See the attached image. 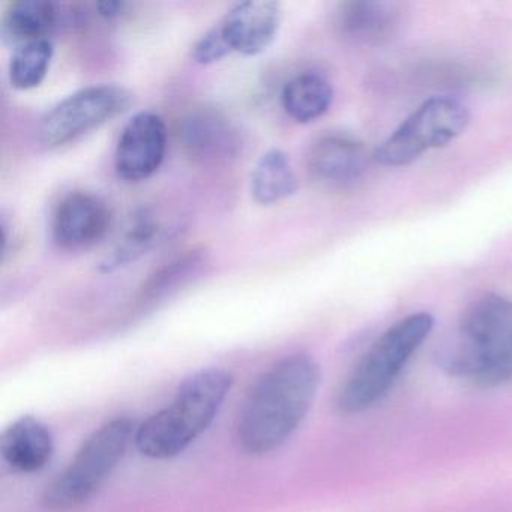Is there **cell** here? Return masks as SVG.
I'll return each instance as SVG.
<instances>
[{
    "label": "cell",
    "mask_w": 512,
    "mask_h": 512,
    "mask_svg": "<svg viewBox=\"0 0 512 512\" xmlns=\"http://www.w3.org/2000/svg\"><path fill=\"white\" fill-rule=\"evenodd\" d=\"M49 40L34 41L14 50L10 62V82L19 91H31L46 80L53 59Z\"/></svg>",
    "instance_id": "obj_19"
},
{
    "label": "cell",
    "mask_w": 512,
    "mask_h": 512,
    "mask_svg": "<svg viewBox=\"0 0 512 512\" xmlns=\"http://www.w3.org/2000/svg\"><path fill=\"white\" fill-rule=\"evenodd\" d=\"M469 122V110L460 101L431 98L382 143L374 158L382 166H407L425 152L443 148L457 139Z\"/></svg>",
    "instance_id": "obj_6"
},
{
    "label": "cell",
    "mask_w": 512,
    "mask_h": 512,
    "mask_svg": "<svg viewBox=\"0 0 512 512\" xmlns=\"http://www.w3.org/2000/svg\"><path fill=\"white\" fill-rule=\"evenodd\" d=\"M322 371L307 353L280 359L254 383L239 413L238 442L247 454L280 448L310 412Z\"/></svg>",
    "instance_id": "obj_1"
},
{
    "label": "cell",
    "mask_w": 512,
    "mask_h": 512,
    "mask_svg": "<svg viewBox=\"0 0 512 512\" xmlns=\"http://www.w3.org/2000/svg\"><path fill=\"white\" fill-rule=\"evenodd\" d=\"M434 328L430 313H415L386 329L361 356L335 397L340 415H358L379 403Z\"/></svg>",
    "instance_id": "obj_4"
},
{
    "label": "cell",
    "mask_w": 512,
    "mask_h": 512,
    "mask_svg": "<svg viewBox=\"0 0 512 512\" xmlns=\"http://www.w3.org/2000/svg\"><path fill=\"white\" fill-rule=\"evenodd\" d=\"M133 103L130 91L116 85L91 86L53 107L40 124L38 136L46 148H59L101 127Z\"/></svg>",
    "instance_id": "obj_7"
},
{
    "label": "cell",
    "mask_w": 512,
    "mask_h": 512,
    "mask_svg": "<svg viewBox=\"0 0 512 512\" xmlns=\"http://www.w3.org/2000/svg\"><path fill=\"white\" fill-rule=\"evenodd\" d=\"M110 224L112 212L101 197L74 191L56 208L53 239L64 250H88L106 238Z\"/></svg>",
    "instance_id": "obj_9"
},
{
    "label": "cell",
    "mask_w": 512,
    "mask_h": 512,
    "mask_svg": "<svg viewBox=\"0 0 512 512\" xmlns=\"http://www.w3.org/2000/svg\"><path fill=\"white\" fill-rule=\"evenodd\" d=\"M401 22L403 11L392 2L350 0L335 13V26L341 37L362 46H385L397 37Z\"/></svg>",
    "instance_id": "obj_11"
},
{
    "label": "cell",
    "mask_w": 512,
    "mask_h": 512,
    "mask_svg": "<svg viewBox=\"0 0 512 512\" xmlns=\"http://www.w3.org/2000/svg\"><path fill=\"white\" fill-rule=\"evenodd\" d=\"M368 151L364 143L346 136L320 139L308 155V169L320 184L346 188L367 172Z\"/></svg>",
    "instance_id": "obj_12"
},
{
    "label": "cell",
    "mask_w": 512,
    "mask_h": 512,
    "mask_svg": "<svg viewBox=\"0 0 512 512\" xmlns=\"http://www.w3.org/2000/svg\"><path fill=\"white\" fill-rule=\"evenodd\" d=\"M233 380L230 371L215 367L188 376L172 403L137 428V449L152 460H169L182 454L217 418Z\"/></svg>",
    "instance_id": "obj_3"
},
{
    "label": "cell",
    "mask_w": 512,
    "mask_h": 512,
    "mask_svg": "<svg viewBox=\"0 0 512 512\" xmlns=\"http://www.w3.org/2000/svg\"><path fill=\"white\" fill-rule=\"evenodd\" d=\"M134 436V422L128 416H118L97 428L70 464L44 488V508L70 511L85 505L124 460Z\"/></svg>",
    "instance_id": "obj_5"
},
{
    "label": "cell",
    "mask_w": 512,
    "mask_h": 512,
    "mask_svg": "<svg viewBox=\"0 0 512 512\" xmlns=\"http://www.w3.org/2000/svg\"><path fill=\"white\" fill-rule=\"evenodd\" d=\"M55 5L47 0H19L8 5L0 22V35L14 50L34 41L49 40L55 28Z\"/></svg>",
    "instance_id": "obj_14"
},
{
    "label": "cell",
    "mask_w": 512,
    "mask_h": 512,
    "mask_svg": "<svg viewBox=\"0 0 512 512\" xmlns=\"http://www.w3.org/2000/svg\"><path fill=\"white\" fill-rule=\"evenodd\" d=\"M197 266V259L194 256L188 259L179 260V262L172 263L167 266L160 274L155 275L149 286L146 287V298L157 299L158 296L166 295L167 290H172V287L178 286L182 281L187 280L188 275L194 272Z\"/></svg>",
    "instance_id": "obj_20"
},
{
    "label": "cell",
    "mask_w": 512,
    "mask_h": 512,
    "mask_svg": "<svg viewBox=\"0 0 512 512\" xmlns=\"http://www.w3.org/2000/svg\"><path fill=\"white\" fill-rule=\"evenodd\" d=\"M125 7H127V4L119 2V0H104V2H98L97 4L98 14L104 19H115V17L121 16Z\"/></svg>",
    "instance_id": "obj_22"
},
{
    "label": "cell",
    "mask_w": 512,
    "mask_h": 512,
    "mask_svg": "<svg viewBox=\"0 0 512 512\" xmlns=\"http://www.w3.org/2000/svg\"><path fill=\"white\" fill-rule=\"evenodd\" d=\"M167 128L163 119L152 112L137 113L119 137L115 167L119 178L140 182L151 178L164 161Z\"/></svg>",
    "instance_id": "obj_8"
},
{
    "label": "cell",
    "mask_w": 512,
    "mask_h": 512,
    "mask_svg": "<svg viewBox=\"0 0 512 512\" xmlns=\"http://www.w3.org/2000/svg\"><path fill=\"white\" fill-rule=\"evenodd\" d=\"M334 100L331 83L316 73H302L284 86L281 101L293 121L310 124L322 118Z\"/></svg>",
    "instance_id": "obj_16"
},
{
    "label": "cell",
    "mask_w": 512,
    "mask_h": 512,
    "mask_svg": "<svg viewBox=\"0 0 512 512\" xmlns=\"http://www.w3.org/2000/svg\"><path fill=\"white\" fill-rule=\"evenodd\" d=\"M163 232V223L155 214L148 209L137 212L118 244L100 263V271L109 274L124 268L128 263L136 262L163 239Z\"/></svg>",
    "instance_id": "obj_17"
},
{
    "label": "cell",
    "mask_w": 512,
    "mask_h": 512,
    "mask_svg": "<svg viewBox=\"0 0 512 512\" xmlns=\"http://www.w3.org/2000/svg\"><path fill=\"white\" fill-rule=\"evenodd\" d=\"M0 452L5 463L19 473L41 472L55 452L52 431L34 416H22L2 434Z\"/></svg>",
    "instance_id": "obj_13"
},
{
    "label": "cell",
    "mask_w": 512,
    "mask_h": 512,
    "mask_svg": "<svg viewBox=\"0 0 512 512\" xmlns=\"http://www.w3.org/2000/svg\"><path fill=\"white\" fill-rule=\"evenodd\" d=\"M185 146L202 158H226L236 146L235 131L226 118L205 110L191 113L182 127Z\"/></svg>",
    "instance_id": "obj_15"
},
{
    "label": "cell",
    "mask_w": 512,
    "mask_h": 512,
    "mask_svg": "<svg viewBox=\"0 0 512 512\" xmlns=\"http://www.w3.org/2000/svg\"><path fill=\"white\" fill-rule=\"evenodd\" d=\"M229 46L221 35L220 29L215 26L214 29L203 35L193 49V58L197 64L211 65L221 61L230 55Z\"/></svg>",
    "instance_id": "obj_21"
},
{
    "label": "cell",
    "mask_w": 512,
    "mask_h": 512,
    "mask_svg": "<svg viewBox=\"0 0 512 512\" xmlns=\"http://www.w3.org/2000/svg\"><path fill=\"white\" fill-rule=\"evenodd\" d=\"M298 191V178L289 157L271 149L257 161L251 173V194L260 205H274Z\"/></svg>",
    "instance_id": "obj_18"
},
{
    "label": "cell",
    "mask_w": 512,
    "mask_h": 512,
    "mask_svg": "<svg viewBox=\"0 0 512 512\" xmlns=\"http://www.w3.org/2000/svg\"><path fill=\"white\" fill-rule=\"evenodd\" d=\"M283 10L278 2L247 0L235 5L221 20V35L230 52L256 56L265 52L277 38Z\"/></svg>",
    "instance_id": "obj_10"
},
{
    "label": "cell",
    "mask_w": 512,
    "mask_h": 512,
    "mask_svg": "<svg viewBox=\"0 0 512 512\" xmlns=\"http://www.w3.org/2000/svg\"><path fill=\"white\" fill-rule=\"evenodd\" d=\"M439 365L449 377L476 389L512 382V301L485 293L470 302Z\"/></svg>",
    "instance_id": "obj_2"
}]
</instances>
